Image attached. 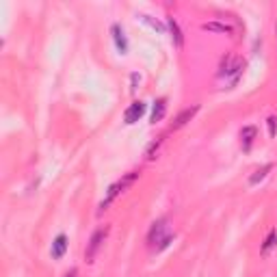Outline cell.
<instances>
[{"instance_id": "7c38bea8", "label": "cell", "mask_w": 277, "mask_h": 277, "mask_svg": "<svg viewBox=\"0 0 277 277\" xmlns=\"http://www.w3.org/2000/svg\"><path fill=\"white\" fill-rule=\"evenodd\" d=\"M275 240H277V229H271L269 236H267V240H264V245H262V253H267L271 247L275 245Z\"/></svg>"}, {"instance_id": "5bb4252c", "label": "cell", "mask_w": 277, "mask_h": 277, "mask_svg": "<svg viewBox=\"0 0 277 277\" xmlns=\"http://www.w3.org/2000/svg\"><path fill=\"white\" fill-rule=\"evenodd\" d=\"M76 275H78V271H76V269H72V271H69V273H67L65 277H76Z\"/></svg>"}, {"instance_id": "277c9868", "label": "cell", "mask_w": 277, "mask_h": 277, "mask_svg": "<svg viewBox=\"0 0 277 277\" xmlns=\"http://www.w3.org/2000/svg\"><path fill=\"white\" fill-rule=\"evenodd\" d=\"M65 251H67V236L65 234H58L55 238V243H52V258H55V260H61V258L65 256Z\"/></svg>"}, {"instance_id": "4fadbf2b", "label": "cell", "mask_w": 277, "mask_h": 277, "mask_svg": "<svg viewBox=\"0 0 277 277\" xmlns=\"http://www.w3.org/2000/svg\"><path fill=\"white\" fill-rule=\"evenodd\" d=\"M275 132H277V119L275 117H269V134L275 137Z\"/></svg>"}, {"instance_id": "30bf717a", "label": "cell", "mask_w": 277, "mask_h": 277, "mask_svg": "<svg viewBox=\"0 0 277 277\" xmlns=\"http://www.w3.org/2000/svg\"><path fill=\"white\" fill-rule=\"evenodd\" d=\"M169 28H171V33H173V41H175V46H182L184 44V39H182V33H180V28H178V22L173 20H169Z\"/></svg>"}, {"instance_id": "6da1fadb", "label": "cell", "mask_w": 277, "mask_h": 277, "mask_svg": "<svg viewBox=\"0 0 277 277\" xmlns=\"http://www.w3.org/2000/svg\"><path fill=\"white\" fill-rule=\"evenodd\" d=\"M137 178H139V173H137V171H132V173L123 175V178H121L119 182H115V184H113V186L109 188V193H106V197L102 199V204H100V212L109 208V206H111V204L115 202V197L119 195V193H123V191H126V188L130 186V184H132V182L137 180Z\"/></svg>"}, {"instance_id": "5b68a950", "label": "cell", "mask_w": 277, "mask_h": 277, "mask_svg": "<svg viewBox=\"0 0 277 277\" xmlns=\"http://www.w3.org/2000/svg\"><path fill=\"white\" fill-rule=\"evenodd\" d=\"M199 111V106H191V109H186V111H182V113L175 117V121H173V126H171V130H178V128H182V126H186L188 121L193 119V115H195Z\"/></svg>"}, {"instance_id": "8992f818", "label": "cell", "mask_w": 277, "mask_h": 277, "mask_svg": "<svg viewBox=\"0 0 277 277\" xmlns=\"http://www.w3.org/2000/svg\"><path fill=\"white\" fill-rule=\"evenodd\" d=\"M256 134H258V130L253 126H247L240 130V145H243L245 152L251 150V143H253V139H256Z\"/></svg>"}, {"instance_id": "3957f363", "label": "cell", "mask_w": 277, "mask_h": 277, "mask_svg": "<svg viewBox=\"0 0 277 277\" xmlns=\"http://www.w3.org/2000/svg\"><path fill=\"white\" fill-rule=\"evenodd\" d=\"M143 113H145V104L143 102H132L126 109V113H123V119H126V123H137L141 117H143Z\"/></svg>"}, {"instance_id": "ba28073f", "label": "cell", "mask_w": 277, "mask_h": 277, "mask_svg": "<svg viewBox=\"0 0 277 277\" xmlns=\"http://www.w3.org/2000/svg\"><path fill=\"white\" fill-rule=\"evenodd\" d=\"M165 109H167V100L161 98L154 102V111H152V123H158L165 117Z\"/></svg>"}, {"instance_id": "8fae6325", "label": "cell", "mask_w": 277, "mask_h": 277, "mask_svg": "<svg viewBox=\"0 0 277 277\" xmlns=\"http://www.w3.org/2000/svg\"><path fill=\"white\" fill-rule=\"evenodd\" d=\"M269 171H271V165H264L262 169H258V171L251 175V178H249V182H251V184H258V182H260V180H262V178H264V175H267Z\"/></svg>"}, {"instance_id": "7a4b0ae2", "label": "cell", "mask_w": 277, "mask_h": 277, "mask_svg": "<svg viewBox=\"0 0 277 277\" xmlns=\"http://www.w3.org/2000/svg\"><path fill=\"white\" fill-rule=\"evenodd\" d=\"M106 234H109V227H102V229H98V232L91 236L89 245H87V251H85V260H87V262H93L96 253L100 251V247H102V243H104Z\"/></svg>"}, {"instance_id": "52a82bcc", "label": "cell", "mask_w": 277, "mask_h": 277, "mask_svg": "<svg viewBox=\"0 0 277 277\" xmlns=\"http://www.w3.org/2000/svg\"><path fill=\"white\" fill-rule=\"evenodd\" d=\"M113 37H115L117 50H119L121 55H126V52H128V41H126V37H123V28H121L119 24L113 26Z\"/></svg>"}, {"instance_id": "9c48e42d", "label": "cell", "mask_w": 277, "mask_h": 277, "mask_svg": "<svg viewBox=\"0 0 277 277\" xmlns=\"http://www.w3.org/2000/svg\"><path fill=\"white\" fill-rule=\"evenodd\" d=\"M204 31H217V33H232V28L227 24H219V22H208L204 24Z\"/></svg>"}]
</instances>
